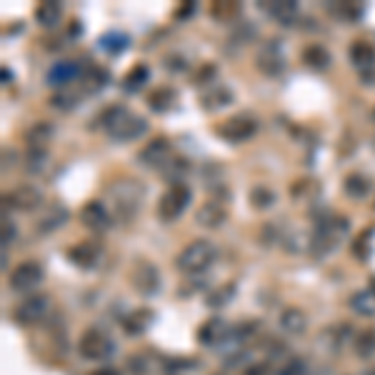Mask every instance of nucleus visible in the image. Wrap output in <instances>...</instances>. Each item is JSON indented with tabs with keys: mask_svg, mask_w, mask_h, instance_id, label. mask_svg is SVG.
Returning <instances> with one entry per match:
<instances>
[{
	"mask_svg": "<svg viewBox=\"0 0 375 375\" xmlns=\"http://www.w3.org/2000/svg\"><path fill=\"white\" fill-rule=\"evenodd\" d=\"M95 123L103 128L105 135L113 143H133V140L143 138L145 130H148V121L143 116H135L133 111H128L125 105H111V108H105Z\"/></svg>",
	"mask_w": 375,
	"mask_h": 375,
	"instance_id": "nucleus-1",
	"label": "nucleus"
},
{
	"mask_svg": "<svg viewBox=\"0 0 375 375\" xmlns=\"http://www.w3.org/2000/svg\"><path fill=\"white\" fill-rule=\"evenodd\" d=\"M108 195H111L113 218H118L121 223H130L140 213V205H143V198H145V188L130 178V180L113 183L108 188Z\"/></svg>",
	"mask_w": 375,
	"mask_h": 375,
	"instance_id": "nucleus-2",
	"label": "nucleus"
},
{
	"mask_svg": "<svg viewBox=\"0 0 375 375\" xmlns=\"http://www.w3.org/2000/svg\"><path fill=\"white\" fill-rule=\"evenodd\" d=\"M218 258V248L216 243H210L205 238H198L193 243H188L180 253L176 255V268L183 276H200L216 263Z\"/></svg>",
	"mask_w": 375,
	"mask_h": 375,
	"instance_id": "nucleus-3",
	"label": "nucleus"
},
{
	"mask_svg": "<svg viewBox=\"0 0 375 375\" xmlns=\"http://www.w3.org/2000/svg\"><path fill=\"white\" fill-rule=\"evenodd\" d=\"M348 230V221L345 218H323V221L315 223L313 228V235H310V255L313 258H326L328 253H333V250L338 248V240H340L343 235H345Z\"/></svg>",
	"mask_w": 375,
	"mask_h": 375,
	"instance_id": "nucleus-4",
	"label": "nucleus"
},
{
	"mask_svg": "<svg viewBox=\"0 0 375 375\" xmlns=\"http://www.w3.org/2000/svg\"><path fill=\"white\" fill-rule=\"evenodd\" d=\"M118 345L103 328H88V331L80 336L78 340V353L80 358L88 360V363H103V360H111L116 355Z\"/></svg>",
	"mask_w": 375,
	"mask_h": 375,
	"instance_id": "nucleus-5",
	"label": "nucleus"
},
{
	"mask_svg": "<svg viewBox=\"0 0 375 375\" xmlns=\"http://www.w3.org/2000/svg\"><path fill=\"white\" fill-rule=\"evenodd\" d=\"M193 203V190L185 183L171 185L158 200V218L160 223H176L178 218L188 210V205Z\"/></svg>",
	"mask_w": 375,
	"mask_h": 375,
	"instance_id": "nucleus-6",
	"label": "nucleus"
},
{
	"mask_svg": "<svg viewBox=\"0 0 375 375\" xmlns=\"http://www.w3.org/2000/svg\"><path fill=\"white\" fill-rule=\"evenodd\" d=\"M258 133V121L250 113H238V116H230L228 121H223L221 125L216 128V135L226 143H245Z\"/></svg>",
	"mask_w": 375,
	"mask_h": 375,
	"instance_id": "nucleus-7",
	"label": "nucleus"
},
{
	"mask_svg": "<svg viewBox=\"0 0 375 375\" xmlns=\"http://www.w3.org/2000/svg\"><path fill=\"white\" fill-rule=\"evenodd\" d=\"M130 283L135 288L138 295L143 298H155L163 288V278H160V271L155 268L150 260H135L130 271Z\"/></svg>",
	"mask_w": 375,
	"mask_h": 375,
	"instance_id": "nucleus-8",
	"label": "nucleus"
},
{
	"mask_svg": "<svg viewBox=\"0 0 375 375\" xmlns=\"http://www.w3.org/2000/svg\"><path fill=\"white\" fill-rule=\"evenodd\" d=\"M45 281V268L40 260H23L13 268L11 278H8V285L13 293H30Z\"/></svg>",
	"mask_w": 375,
	"mask_h": 375,
	"instance_id": "nucleus-9",
	"label": "nucleus"
},
{
	"mask_svg": "<svg viewBox=\"0 0 375 375\" xmlns=\"http://www.w3.org/2000/svg\"><path fill=\"white\" fill-rule=\"evenodd\" d=\"M50 308H53V298H50V295H45V293H33V295H28V298L16 305L13 318H16V323H20V326H35V323H40V320L50 313Z\"/></svg>",
	"mask_w": 375,
	"mask_h": 375,
	"instance_id": "nucleus-10",
	"label": "nucleus"
},
{
	"mask_svg": "<svg viewBox=\"0 0 375 375\" xmlns=\"http://www.w3.org/2000/svg\"><path fill=\"white\" fill-rule=\"evenodd\" d=\"M255 68L268 78H278L285 70V53H283L281 40L278 38L265 40V43L255 50Z\"/></svg>",
	"mask_w": 375,
	"mask_h": 375,
	"instance_id": "nucleus-11",
	"label": "nucleus"
},
{
	"mask_svg": "<svg viewBox=\"0 0 375 375\" xmlns=\"http://www.w3.org/2000/svg\"><path fill=\"white\" fill-rule=\"evenodd\" d=\"M171 160H173V143L166 135H158V138H153L150 143H145L138 150V163L143 168H150V171L163 173Z\"/></svg>",
	"mask_w": 375,
	"mask_h": 375,
	"instance_id": "nucleus-12",
	"label": "nucleus"
},
{
	"mask_svg": "<svg viewBox=\"0 0 375 375\" xmlns=\"http://www.w3.org/2000/svg\"><path fill=\"white\" fill-rule=\"evenodd\" d=\"M233 328L226 318H208L198 328V343L205 348H223L233 343Z\"/></svg>",
	"mask_w": 375,
	"mask_h": 375,
	"instance_id": "nucleus-13",
	"label": "nucleus"
},
{
	"mask_svg": "<svg viewBox=\"0 0 375 375\" xmlns=\"http://www.w3.org/2000/svg\"><path fill=\"white\" fill-rule=\"evenodd\" d=\"M66 258L80 271H95L100 258H103V245L98 240H80L66 250Z\"/></svg>",
	"mask_w": 375,
	"mask_h": 375,
	"instance_id": "nucleus-14",
	"label": "nucleus"
},
{
	"mask_svg": "<svg viewBox=\"0 0 375 375\" xmlns=\"http://www.w3.org/2000/svg\"><path fill=\"white\" fill-rule=\"evenodd\" d=\"M3 203H6V208L20 210V213H33V210H38L45 200L38 188L28 183V185H18V188H13L11 193L3 195Z\"/></svg>",
	"mask_w": 375,
	"mask_h": 375,
	"instance_id": "nucleus-15",
	"label": "nucleus"
},
{
	"mask_svg": "<svg viewBox=\"0 0 375 375\" xmlns=\"http://www.w3.org/2000/svg\"><path fill=\"white\" fill-rule=\"evenodd\" d=\"M85 75L83 66L78 61H58L50 66L48 75H45V83L50 85V88H68L70 83H78L80 78Z\"/></svg>",
	"mask_w": 375,
	"mask_h": 375,
	"instance_id": "nucleus-16",
	"label": "nucleus"
},
{
	"mask_svg": "<svg viewBox=\"0 0 375 375\" xmlns=\"http://www.w3.org/2000/svg\"><path fill=\"white\" fill-rule=\"evenodd\" d=\"M113 213L108 208H105V203H100V200H88V203L80 208V223H83L85 228H90L93 233H105L113 228Z\"/></svg>",
	"mask_w": 375,
	"mask_h": 375,
	"instance_id": "nucleus-17",
	"label": "nucleus"
},
{
	"mask_svg": "<svg viewBox=\"0 0 375 375\" xmlns=\"http://www.w3.org/2000/svg\"><path fill=\"white\" fill-rule=\"evenodd\" d=\"M228 221V208L223 198H208L198 210H195V223L200 228H208V230H218L223 228Z\"/></svg>",
	"mask_w": 375,
	"mask_h": 375,
	"instance_id": "nucleus-18",
	"label": "nucleus"
},
{
	"mask_svg": "<svg viewBox=\"0 0 375 375\" xmlns=\"http://www.w3.org/2000/svg\"><path fill=\"white\" fill-rule=\"evenodd\" d=\"M260 11L271 20H276L278 25H295L298 3H293V0H273V3H260Z\"/></svg>",
	"mask_w": 375,
	"mask_h": 375,
	"instance_id": "nucleus-19",
	"label": "nucleus"
},
{
	"mask_svg": "<svg viewBox=\"0 0 375 375\" xmlns=\"http://www.w3.org/2000/svg\"><path fill=\"white\" fill-rule=\"evenodd\" d=\"M348 61L358 68V73L375 70V48L370 43H365V40H355L348 48Z\"/></svg>",
	"mask_w": 375,
	"mask_h": 375,
	"instance_id": "nucleus-20",
	"label": "nucleus"
},
{
	"mask_svg": "<svg viewBox=\"0 0 375 375\" xmlns=\"http://www.w3.org/2000/svg\"><path fill=\"white\" fill-rule=\"evenodd\" d=\"M300 58H303L305 68H310V70H328V68L333 66V56L328 53L326 45L320 43H310L303 48V53H300Z\"/></svg>",
	"mask_w": 375,
	"mask_h": 375,
	"instance_id": "nucleus-21",
	"label": "nucleus"
},
{
	"mask_svg": "<svg viewBox=\"0 0 375 375\" xmlns=\"http://www.w3.org/2000/svg\"><path fill=\"white\" fill-rule=\"evenodd\" d=\"M176 100H178L176 88H171V85H160V88H155L148 93V108L153 113H158V116H163V113H168L173 105H176Z\"/></svg>",
	"mask_w": 375,
	"mask_h": 375,
	"instance_id": "nucleus-22",
	"label": "nucleus"
},
{
	"mask_svg": "<svg viewBox=\"0 0 375 375\" xmlns=\"http://www.w3.org/2000/svg\"><path fill=\"white\" fill-rule=\"evenodd\" d=\"M63 20V3L58 0H45L35 8V23L40 28H56L58 23Z\"/></svg>",
	"mask_w": 375,
	"mask_h": 375,
	"instance_id": "nucleus-23",
	"label": "nucleus"
},
{
	"mask_svg": "<svg viewBox=\"0 0 375 375\" xmlns=\"http://www.w3.org/2000/svg\"><path fill=\"white\" fill-rule=\"evenodd\" d=\"M281 328L288 336H303L308 331V315L300 308H285L281 313Z\"/></svg>",
	"mask_w": 375,
	"mask_h": 375,
	"instance_id": "nucleus-24",
	"label": "nucleus"
},
{
	"mask_svg": "<svg viewBox=\"0 0 375 375\" xmlns=\"http://www.w3.org/2000/svg\"><path fill=\"white\" fill-rule=\"evenodd\" d=\"M53 135H56V125H53L50 121H38L28 128L25 140H28V148H48Z\"/></svg>",
	"mask_w": 375,
	"mask_h": 375,
	"instance_id": "nucleus-25",
	"label": "nucleus"
},
{
	"mask_svg": "<svg viewBox=\"0 0 375 375\" xmlns=\"http://www.w3.org/2000/svg\"><path fill=\"white\" fill-rule=\"evenodd\" d=\"M150 323H153V313H150L148 308L133 310V313L123 320V331H125V336L138 338V336H143V333L148 331Z\"/></svg>",
	"mask_w": 375,
	"mask_h": 375,
	"instance_id": "nucleus-26",
	"label": "nucleus"
},
{
	"mask_svg": "<svg viewBox=\"0 0 375 375\" xmlns=\"http://www.w3.org/2000/svg\"><path fill=\"white\" fill-rule=\"evenodd\" d=\"M68 218H70V213H68L63 205H50V210L45 213L43 218L38 221V233H43V235H48V233H56L58 228H63L68 223Z\"/></svg>",
	"mask_w": 375,
	"mask_h": 375,
	"instance_id": "nucleus-27",
	"label": "nucleus"
},
{
	"mask_svg": "<svg viewBox=\"0 0 375 375\" xmlns=\"http://www.w3.org/2000/svg\"><path fill=\"white\" fill-rule=\"evenodd\" d=\"M370 188H373V183H370V178H365L363 173H350V176H345V180H343V190H345L348 198H353V200H363L365 195L370 193Z\"/></svg>",
	"mask_w": 375,
	"mask_h": 375,
	"instance_id": "nucleus-28",
	"label": "nucleus"
},
{
	"mask_svg": "<svg viewBox=\"0 0 375 375\" xmlns=\"http://www.w3.org/2000/svg\"><path fill=\"white\" fill-rule=\"evenodd\" d=\"M200 100H203L205 111H221V108L233 103V90H228L226 85H210V90L203 93Z\"/></svg>",
	"mask_w": 375,
	"mask_h": 375,
	"instance_id": "nucleus-29",
	"label": "nucleus"
},
{
	"mask_svg": "<svg viewBox=\"0 0 375 375\" xmlns=\"http://www.w3.org/2000/svg\"><path fill=\"white\" fill-rule=\"evenodd\" d=\"M145 83H150V68L145 66V63H138V66L123 78V90L133 95V93H138V90H143Z\"/></svg>",
	"mask_w": 375,
	"mask_h": 375,
	"instance_id": "nucleus-30",
	"label": "nucleus"
},
{
	"mask_svg": "<svg viewBox=\"0 0 375 375\" xmlns=\"http://www.w3.org/2000/svg\"><path fill=\"white\" fill-rule=\"evenodd\" d=\"M50 166V153L48 148H28V155H25V171L30 176H43Z\"/></svg>",
	"mask_w": 375,
	"mask_h": 375,
	"instance_id": "nucleus-31",
	"label": "nucleus"
},
{
	"mask_svg": "<svg viewBox=\"0 0 375 375\" xmlns=\"http://www.w3.org/2000/svg\"><path fill=\"white\" fill-rule=\"evenodd\" d=\"M348 305L355 310L358 315H363V318H375V298L370 290H358L350 295V300H348Z\"/></svg>",
	"mask_w": 375,
	"mask_h": 375,
	"instance_id": "nucleus-32",
	"label": "nucleus"
},
{
	"mask_svg": "<svg viewBox=\"0 0 375 375\" xmlns=\"http://www.w3.org/2000/svg\"><path fill=\"white\" fill-rule=\"evenodd\" d=\"M353 350L360 360H370L375 358V328H368V331L358 333L353 340Z\"/></svg>",
	"mask_w": 375,
	"mask_h": 375,
	"instance_id": "nucleus-33",
	"label": "nucleus"
},
{
	"mask_svg": "<svg viewBox=\"0 0 375 375\" xmlns=\"http://www.w3.org/2000/svg\"><path fill=\"white\" fill-rule=\"evenodd\" d=\"M248 200L255 210H268L276 205V193H273L268 185H255V188H250Z\"/></svg>",
	"mask_w": 375,
	"mask_h": 375,
	"instance_id": "nucleus-34",
	"label": "nucleus"
},
{
	"mask_svg": "<svg viewBox=\"0 0 375 375\" xmlns=\"http://www.w3.org/2000/svg\"><path fill=\"white\" fill-rule=\"evenodd\" d=\"M128 45H130V38H128L125 33H121V30H111V33H105L103 38H100V48H103L105 53H111V56L123 53Z\"/></svg>",
	"mask_w": 375,
	"mask_h": 375,
	"instance_id": "nucleus-35",
	"label": "nucleus"
},
{
	"mask_svg": "<svg viewBox=\"0 0 375 375\" xmlns=\"http://www.w3.org/2000/svg\"><path fill=\"white\" fill-rule=\"evenodd\" d=\"M233 295H235V283H226V285H221V288H216V290L208 293L205 305H208V308H223V305L230 303Z\"/></svg>",
	"mask_w": 375,
	"mask_h": 375,
	"instance_id": "nucleus-36",
	"label": "nucleus"
},
{
	"mask_svg": "<svg viewBox=\"0 0 375 375\" xmlns=\"http://www.w3.org/2000/svg\"><path fill=\"white\" fill-rule=\"evenodd\" d=\"M328 13L340 18V20H345V23H355L360 16H363V8L353 6V3H331V6H328Z\"/></svg>",
	"mask_w": 375,
	"mask_h": 375,
	"instance_id": "nucleus-37",
	"label": "nucleus"
},
{
	"mask_svg": "<svg viewBox=\"0 0 375 375\" xmlns=\"http://www.w3.org/2000/svg\"><path fill=\"white\" fill-rule=\"evenodd\" d=\"M190 173V160L185 158H173L171 163H168V168L163 171V176L168 178V180L173 183V185H178V183H183V178Z\"/></svg>",
	"mask_w": 375,
	"mask_h": 375,
	"instance_id": "nucleus-38",
	"label": "nucleus"
},
{
	"mask_svg": "<svg viewBox=\"0 0 375 375\" xmlns=\"http://www.w3.org/2000/svg\"><path fill=\"white\" fill-rule=\"evenodd\" d=\"M50 108H56V111H63V113H68V111H73V108H78V98L75 95H70L68 90H58L56 95H50Z\"/></svg>",
	"mask_w": 375,
	"mask_h": 375,
	"instance_id": "nucleus-39",
	"label": "nucleus"
},
{
	"mask_svg": "<svg viewBox=\"0 0 375 375\" xmlns=\"http://www.w3.org/2000/svg\"><path fill=\"white\" fill-rule=\"evenodd\" d=\"M305 373H308V363H305V358H298V355H295V358H290L283 365L278 375H305Z\"/></svg>",
	"mask_w": 375,
	"mask_h": 375,
	"instance_id": "nucleus-40",
	"label": "nucleus"
},
{
	"mask_svg": "<svg viewBox=\"0 0 375 375\" xmlns=\"http://www.w3.org/2000/svg\"><path fill=\"white\" fill-rule=\"evenodd\" d=\"M370 238H373V228H368V230H363L358 238H355L353 253H355V258H358V260H365V258H368V250H365V248L370 245V243H368Z\"/></svg>",
	"mask_w": 375,
	"mask_h": 375,
	"instance_id": "nucleus-41",
	"label": "nucleus"
},
{
	"mask_svg": "<svg viewBox=\"0 0 375 375\" xmlns=\"http://www.w3.org/2000/svg\"><path fill=\"white\" fill-rule=\"evenodd\" d=\"M218 68L213 66V63H205V66H200V70L195 73V85H210V80L216 78Z\"/></svg>",
	"mask_w": 375,
	"mask_h": 375,
	"instance_id": "nucleus-42",
	"label": "nucleus"
},
{
	"mask_svg": "<svg viewBox=\"0 0 375 375\" xmlns=\"http://www.w3.org/2000/svg\"><path fill=\"white\" fill-rule=\"evenodd\" d=\"M128 368H130V373H135V375H145V373H148L150 365L145 363L143 355H133V358L128 360Z\"/></svg>",
	"mask_w": 375,
	"mask_h": 375,
	"instance_id": "nucleus-43",
	"label": "nucleus"
},
{
	"mask_svg": "<svg viewBox=\"0 0 375 375\" xmlns=\"http://www.w3.org/2000/svg\"><path fill=\"white\" fill-rule=\"evenodd\" d=\"M13 238H16V226H13V221H3V248H8V245L13 243Z\"/></svg>",
	"mask_w": 375,
	"mask_h": 375,
	"instance_id": "nucleus-44",
	"label": "nucleus"
},
{
	"mask_svg": "<svg viewBox=\"0 0 375 375\" xmlns=\"http://www.w3.org/2000/svg\"><path fill=\"white\" fill-rule=\"evenodd\" d=\"M193 368H198V360L180 358V360H173V363H168V370H193Z\"/></svg>",
	"mask_w": 375,
	"mask_h": 375,
	"instance_id": "nucleus-45",
	"label": "nucleus"
},
{
	"mask_svg": "<svg viewBox=\"0 0 375 375\" xmlns=\"http://www.w3.org/2000/svg\"><path fill=\"white\" fill-rule=\"evenodd\" d=\"M166 68L168 70H173V73H180V70H185V61L183 58H178V56H173V58H166Z\"/></svg>",
	"mask_w": 375,
	"mask_h": 375,
	"instance_id": "nucleus-46",
	"label": "nucleus"
},
{
	"mask_svg": "<svg viewBox=\"0 0 375 375\" xmlns=\"http://www.w3.org/2000/svg\"><path fill=\"white\" fill-rule=\"evenodd\" d=\"M360 80H363V85H375V70L360 73Z\"/></svg>",
	"mask_w": 375,
	"mask_h": 375,
	"instance_id": "nucleus-47",
	"label": "nucleus"
},
{
	"mask_svg": "<svg viewBox=\"0 0 375 375\" xmlns=\"http://www.w3.org/2000/svg\"><path fill=\"white\" fill-rule=\"evenodd\" d=\"M195 13V3H185V6L178 11V18H185V16H193Z\"/></svg>",
	"mask_w": 375,
	"mask_h": 375,
	"instance_id": "nucleus-48",
	"label": "nucleus"
},
{
	"mask_svg": "<svg viewBox=\"0 0 375 375\" xmlns=\"http://www.w3.org/2000/svg\"><path fill=\"white\" fill-rule=\"evenodd\" d=\"M90 375H121L116 368H111V365H105V368H98V370H93Z\"/></svg>",
	"mask_w": 375,
	"mask_h": 375,
	"instance_id": "nucleus-49",
	"label": "nucleus"
},
{
	"mask_svg": "<svg viewBox=\"0 0 375 375\" xmlns=\"http://www.w3.org/2000/svg\"><path fill=\"white\" fill-rule=\"evenodd\" d=\"M370 293H373V298H375V278H370Z\"/></svg>",
	"mask_w": 375,
	"mask_h": 375,
	"instance_id": "nucleus-50",
	"label": "nucleus"
},
{
	"mask_svg": "<svg viewBox=\"0 0 375 375\" xmlns=\"http://www.w3.org/2000/svg\"><path fill=\"white\" fill-rule=\"evenodd\" d=\"M373 118H375V111H373Z\"/></svg>",
	"mask_w": 375,
	"mask_h": 375,
	"instance_id": "nucleus-51",
	"label": "nucleus"
},
{
	"mask_svg": "<svg viewBox=\"0 0 375 375\" xmlns=\"http://www.w3.org/2000/svg\"><path fill=\"white\" fill-rule=\"evenodd\" d=\"M218 375H223V373H218Z\"/></svg>",
	"mask_w": 375,
	"mask_h": 375,
	"instance_id": "nucleus-52",
	"label": "nucleus"
}]
</instances>
